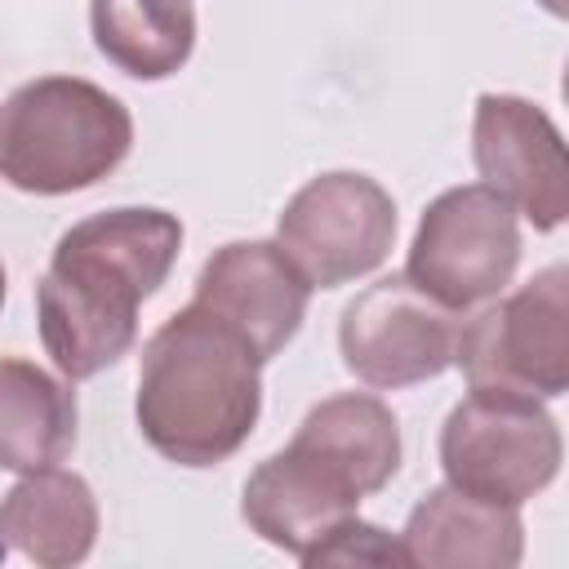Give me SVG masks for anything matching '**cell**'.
I'll list each match as a JSON object with an SVG mask.
<instances>
[{
	"label": "cell",
	"instance_id": "cell-14",
	"mask_svg": "<svg viewBox=\"0 0 569 569\" xmlns=\"http://www.w3.org/2000/svg\"><path fill=\"white\" fill-rule=\"evenodd\" d=\"M76 391L36 360L0 356V471L58 467L76 445Z\"/></svg>",
	"mask_w": 569,
	"mask_h": 569
},
{
	"label": "cell",
	"instance_id": "cell-8",
	"mask_svg": "<svg viewBox=\"0 0 569 569\" xmlns=\"http://www.w3.org/2000/svg\"><path fill=\"white\" fill-rule=\"evenodd\" d=\"M458 333L462 311H449L405 271H391L342 307L338 351L347 373H356L365 387L396 391L453 369Z\"/></svg>",
	"mask_w": 569,
	"mask_h": 569
},
{
	"label": "cell",
	"instance_id": "cell-12",
	"mask_svg": "<svg viewBox=\"0 0 569 569\" xmlns=\"http://www.w3.org/2000/svg\"><path fill=\"white\" fill-rule=\"evenodd\" d=\"M405 565L422 569H516L525 556L520 507L471 498L453 485L427 489L400 533Z\"/></svg>",
	"mask_w": 569,
	"mask_h": 569
},
{
	"label": "cell",
	"instance_id": "cell-3",
	"mask_svg": "<svg viewBox=\"0 0 569 569\" xmlns=\"http://www.w3.org/2000/svg\"><path fill=\"white\" fill-rule=\"evenodd\" d=\"M133 151L129 107L93 80L40 76L0 102V178L27 196H71Z\"/></svg>",
	"mask_w": 569,
	"mask_h": 569
},
{
	"label": "cell",
	"instance_id": "cell-5",
	"mask_svg": "<svg viewBox=\"0 0 569 569\" xmlns=\"http://www.w3.org/2000/svg\"><path fill=\"white\" fill-rule=\"evenodd\" d=\"M520 267V213L485 182L440 191L413 231L405 276L449 311L493 302Z\"/></svg>",
	"mask_w": 569,
	"mask_h": 569
},
{
	"label": "cell",
	"instance_id": "cell-13",
	"mask_svg": "<svg viewBox=\"0 0 569 569\" xmlns=\"http://www.w3.org/2000/svg\"><path fill=\"white\" fill-rule=\"evenodd\" d=\"M0 542L40 569H71L98 542V498L84 476L62 467L22 471L0 498Z\"/></svg>",
	"mask_w": 569,
	"mask_h": 569
},
{
	"label": "cell",
	"instance_id": "cell-16",
	"mask_svg": "<svg viewBox=\"0 0 569 569\" xmlns=\"http://www.w3.org/2000/svg\"><path fill=\"white\" fill-rule=\"evenodd\" d=\"M98 53L133 80H169L196 49L191 0H89Z\"/></svg>",
	"mask_w": 569,
	"mask_h": 569
},
{
	"label": "cell",
	"instance_id": "cell-1",
	"mask_svg": "<svg viewBox=\"0 0 569 569\" xmlns=\"http://www.w3.org/2000/svg\"><path fill=\"white\" fill-rule=\"evenodd\" d=\"M182 249V222L120 204L67 227L36 284L40 342L67 382L111 369L138 342V307L160 293Z\"/></svg>",
	"mask_w": 569,
	"mask_h": 569
},
{
	"label": "cell",
	"instance_id": "cell-9",
	"mask_svg": "<svg viewBox=\"0 0 569 569\" xmlns=\"http://www.w3.org/2000/svg\"><path fill=\"white\" fill-rule=\"evenodd\" d=\"M471 160L533 231H556L569 218V160L556 120L516 93H480L471 116Z\"/></svg>",
	"mask_w": 569,
	"mask_h": 569
},
{
	"label": "cell",
	"instance_id": "cell-15",
	"mask_svg": "<svg viewBox=\"0 0 569 569\" xmlns=\"http://www.w3.org/2000/svg\"><path fill=\"white\" fill-rule=\"evenodd\" d=\"M298 445L329 458L365 498L387 489L400 471V427L396 413L369 391H338L307 409L293 431Z\"/></svg>",
	"mask_w": 569,
	"mask_h": 569
},
{
	"label": "cell",
	"instance_id": "cell-18",
	"mask_svg": "<svg viewBox=\"0 0 569 569\" xmlns=\"http://www.w3.org/2000/svg\"><path fill=\"white\" fill-rule=\"evenodd\" d=\"M547 4V13H556V18H565V0H542Z\"/></svg>",
	"mask_w": 569,
	"mask_h": 569
},
{
	"label": "cell",
	"instance_id": "cell-7",
	"mask_svg": "<svg viewBox=\"0 0 569 569\" xmlns=\"http://www.w3.org/2000/svg\"><path fill=\"white\" fill-rule=\"evenodd\" d=\"M276 244L311 289H338L378 271L396 244L391 191L356 169L302 182L276 218Z\"/></svg>",
	"mask_w": 569,
	"mask_h": 569
},
{
	"label": "cell",
	"instance_id": "cell-17",
	"mask_svg": "<svg viewBox=\"0 0 569 569\" xmlns=\"http://www.w3.org/2000/svg\"><path fill=\"white\" fill-rule=\"evenodd\" d=\"M302 565H405V551H400V538H391L387 529L360 520V516H347L342 525L329 529L325 542H316Z\"/></svg>",
	"mask_w": 569,
	"mask_h": 569
},
{
	"label": "cell",
	"instance_id": "cell-6",
	"mask_svg": "<svg viewBox=\"0 0 569 569\" xmlns=\"http://www.w3.org/2000/svg\"><path fill=\"white\" fill-rule=\"evenodd\" d=\"M467 387L556 400L569 391V267L551 262L458 333Z\"/></svg>",
	"mask_w": 569,
	"mask_h": 569
},
{
	"label": "cell",
	"instance_id": "cell-4",
	"mask_svg": "<svg viewBox=\"0 0 569 569\" xmlns=\"http://www.w3.org/2000/svg\"><path fill=\"white\" fill-rule=\"evenodd\" d=\"M560 458V427L538 396L471 387L440 427L445 485L498 507H520L542 493L556 480Z\"/></svg>",
	"mask_w": 569,
	"mask_h": 569
},
{
	"label": "cell",
	"instance_id": "cell-11",
	"mask_svg": "<svg viewBox=\"0 0 569 569\" xmlns=\"http://www.w3.org/2000/svg\"><path fill=\"white\" fill-rule=\"evenodd\" d=\"M360 498L365 493L329 458L289 440L280 453L262 458L249 471L240 516L262 542L302 560L316 542L329 538L333 525L360 511Z\"/></svg>",
	"mask_w": 569,
	"mask_h": 569
},
{
	"label": "cell",
	"instance_id": "cell-19",
	"mask_svg": "<svg viewBox=\"0 0 569 569\" xmlns=\"http://www.w3.org/2000/svg\"><path fill=\"white\" fill-rule=\"evenodd\" d=\"M4 293H9V276H4V262H0V307H4Z\"/></svg>",
	"mask_w": 569,
	"mask_h": 569
},
{
	"label": "cell",
	"instance_id": "cell-10",
	"mask_svg": "<svg viewBox=\"0 0 569 569\" xmlns=\"http://www.w3.org/2000/svg\"><path fill=\"white\" fill-rule=\"evenodd\" d=\"M191 302L231 325L267 365L298 338L311 284L298 276L276 240H231L204 258Z\"/></svg>",
	"mask_w": 569,
	"mask_h": 569
},
{
	"label": "cell",
	"instance_id": "cell-2",
	"mask_svg": "<svg viewBox=\"0 0 569 569\" xmlns=\"http://www.w3.org/2000/svg\"><path fill=\"white\" fill-rule=\"evenodd\" d=\"M258 413L262 360L204 307L187 302L142 342L133 418L160 458L218 467L253 436Z\"/></svg>",
	"mask_w": 569,
	"mask_h": 569
}]
</instances>
